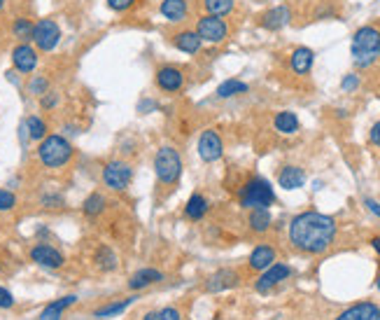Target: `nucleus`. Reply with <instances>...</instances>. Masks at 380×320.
<instances>
[{
  "label": "nucleus",
  "mask_w": 380,
  "mask_h": 320,
  "mask_svg": "<svg viewBox=\"0 0 380 320\" xmlns=\"http://www.w3.org/2000/svg\"><path fill=\"white\" fill-rule=\"evenodd\" d=\"M336 223L324 213L306 211L299 213L290 223V241L297 250L308 255H320L334 243Z\"/></svg>",
  "instance_id": "1"
},
{
  "label": "nucleus",
  "mask_w": 380,
  "mask_h": 320,
  "mask_svg": "<svg viewBox=\"0 0 380 320\" xmlns=\"http://www.w3.org/2000/svg\"><path fill=\"white\" fill-rule=\"evenodd\" d=\"M72 155H75V147L61 133H47L38 145V159L45 169H63L70 164Z\"/></svg>",
  "instance_id": "2"
},
{
  "label": "nucleus",
  "mask_w": 380,
  "mask_h": 320,
  "mask_svg": "<svg viewBox=\"0 0 380 320\" xmlns=\"http://www.w3.org/2000/svg\"><path fill=\"white\" fill-rule=\"evenodd\" d=\"M352 61L357 68H369L380 57V30L373 26H361L352 35Z\"/></svg>",
  "instance_id": "3"
},
{
  "label": "nucleus",
  "mask_w": 380,
  "mask_h": 320,
  "mask_svg": "<svg viewBox=\"0 0 380 320\" xmlns=\"http://www.w3.org/2000/svg\"><path fill=\"white\" fill-rule=\"evenodd\" d=\"M154 173L159 185H163V187L177 185V180L182 178V157L175 147L170 145L159 147L154 155Z\"/></svg>",
  "instance_id": "4"
},
{
  "label": "nucleus",
  "mask_w": 380,
  "mask_h": 320,
  "mask_svg": "<svg viewBox=\"0 0 380 320\" xmlns=\"http://www.w3.org/2000/svg\"><path fill=\"white\" fill-rule=\"evenodd\" d=\"M241 206L243 208H268L273 206L275 201V192L271 187V182L263 180V178H252V180H248L243 185L241 189Z\"/></svg>",
  "instance_id": "5"
},
{
  "label": "nucleus",
  "mask_w": 380,
  "mask_h": 320,
  "mask_svg": "<svg viewBox=\"0 0 380 320\" xmlns=\"http://www.w3.org/2000/svg\"><path fill=\"white\" fill-rule=\"evenodd\" d=\"M101 178L108 189H112V192H124L133 180V166L124 162V159H112V162H108L103 166Z\"/></svg>",
  "instance_id": "6"
},
{
  "label": "nucleus",
  "mask_w": 380,
  "mask_h": 320,
  "mask_svg": "<svg viewBox=\"0 0 380 320\" xmlns=\"http://www.w3.org/2000/svg\"><path fill=\"white\" fill-rule=\"evenodd\" d=\"M61 38H63V33H61V26L54 19H40V21H35V26H33V45L38 52H54V49L59 47V42Z\"/></svg>",
  "instance_id": "7"
},
{
  "label": "nucleus",
  "mask_w": 380,
  "mask_h": 320,
  "mask_svg": "<svg viewBox=\"0 0 380 320\" xmlns=\"http://www.w3.org/2000/svg\"><path fill=\"white\" fill-rule=\"evenodd\" d=\"M196 33L203 42H210V45H217V42H224L226 35H229V26L222 17L214 15H203L196 19Z\"/></svg>",
  "instance_id": "8"
},
{
  "label": "nucleus",
  "mask_w": 380,
  "mask_h": 320,
  "mask_svg": "<svg viewBox=\"0 0 380 320\" xmlns=\"http://www.w3.org/2000/svg\"><path fill=\"white\" fill-rule=\"evenodd\" d=\"M12 66L19 75H33L40 64V52L35 49L33 42H19L12 49Z\"/></svg>",
  "instance_id": "9"
},
{
  "label": "nucleus",
  "mask_w": 380,
  "mask_h": 320,
  "mask_svg": "<svg viewBox=\"0 0 380 320\" xmlns=\"http://www.w3.org/2000/svg\"><path fill=\"white\" fill-rule=\"evenodd\" d=\"M28 255H30V260H33L42 269H61L66 264L63 252H61L59 248H54V245H49V243H35L33 248H30Z\"/></svg>",
  "instance_id": "10"
},
{
  "label": "nucleus",
  "mask_w": 380,
  "mask_h": 320,
  "mask_svg": "<svg viewBox=\"0 0 380 320\" xmlns=\"http://www.w3.org/2000/svg\"><path fill=\"white\" fill-rule=\"evenodd\" d=\"M157 87L166 94H177L185 87V70H180L177 66H161L157 68Z\"/></svg>",
  "instance_id": "11"
},
{
  "label": "nucleus",
  "mask_w": 380,
  "mask_h": 320,
  "mask_svg": "<svg viewBox=\"0 0 380 320\" xmlns=\"http://www.w3.org/2000/svg\"><path fill=\"white\" fill-rule=\"evenodd\" d=\"M224 152V143H222V136H219L214 129H206L199 138V155L203 162H217Z\"/></svg>",
  "instance_id": "12"
},
{
  "label": "nucleus",
  "mask_w": 380,
  "mask_h": 320,
  "mask_svg": "<svg viewBox=\"0 0 380 320\" xmlns=\"http://www.w3.org/2000/svg\"><path fill=\"white\" fill-rule=\"evenodd\" d=\"M292 276V269L287 264H271L266 272L261 274V279L254 283V290L257 292H268L271 288H275L278 283L287 281Z\"/></svg>",
  "instance_id": "13"
},
{
  "label": "nucleus",
  "mask_w": 380,
  "mask_h": 320,
  "mask_svg": "<svg viewBox=\"0 0 380 320\" xmlns=\"http://www.w3.org/2000/svg\"><path fill=\"white\" fill-rule=\"evenodd\" d=\"M290 21H292V10L287 8V5L271 8L268 12H263L261 19H259L261 28H266V30H280V28H285Z\"/></svg>",
  "instance_id": "14"
},
{
  "label": "nucleus",
  "mask_w": 380,
  "mask_h": 320,
  "mask_svg": "<svg viewBox=\"0 0 380 320\" xmlns=\"http://www.w3.org/2000/svg\"><path fill=\"white\" fill-rule=\"evenodd\" d=\"M336 320H380V306L373 301H359L343 311Z\"/></svg>",
  "instance_id": "15"
},
{
  "label": "nucleus",
  "mask_w": 380,
  "mask_h": 320,
  "mask_svg": "<svg viewBox=\"0 0 380 320\" xmlns=\"http://www.w3.org/2000/svg\"><path fill=\"white\" fill-rule=\"evenodd\" d=\"M241 276H238L234 269H219L217 274H212L210 279L206 283V290L208 292H222V290H229V288H236Z\"/></svg>",
  "instance_id": "16"
},
{
  "label": "nucleus",
  "mask_w": 380,
  "mask_h": 320,
  "mask_svg": "<svg viewBox=\"0 0 380 320\" xmlns=\"http://www.w3.org/2000/svg\"><path fill=\"white\" fill-rule=\"evenodd\" d=\"M161 17H166L170 23H182L189 17V3L187 0H161L159 5Z\"/></svg>",
  "instance_id": "17"
},
{
  "label": "nucleus",
  "mask_w": 380,
  "mask_h": 320,
  "mask_svg": "<svg viewBox=\"0 0 380 320\" xmlns=\"http://www.w3.org/2000/svg\"><path fill=\"white\" fill-rule=\"evenodd\" d=\"M312 64H315V52H312L310 47H297L292 52L290 66H292V70L297 73V75H306V73H310Z\"/></svg>",
  "instance_id": "18"
},
{
  "label": "nucleus",
  "mask_w": 380,
  "mask_h": 320,
  "mask_svg": "<svg viewBox=\"0 0 380 320\" xmlns=\"http://www.w3.org/2000/svg\"><path fill=\"white\" fill-rule=\"evenodd\" d=\"M173 45L180 49V52L196 54V52H201V47H203V40L199 38L196 30H180V33L173 35Z\"/></svg>",
  "instance_id": "19"
},
{
  "label": "nucleus",
  "mask_w": 380,
  "mask_h": 320,
  "mask_svg": "<svg viewBox=\"0 0 380 320\" xmlns=\"http://www.w3.org/2000/svg\"><path fill=\"white\" fill-rule=\"evenodd\" d=\"M273 262H275V250L271 245H257L252 255H250V269H254V272H266Z\"/></svg>",
  "instance_id": "20"
},
{
  "label": "nucleus",
  "mask_w": 380,
  "mask_h": 320,
  "mask_svg": "<svg viewBox=\"0 0 380 320\" xmlns=\"http://www.w3.org/2000/svg\"><path fill=\"white\" fill-rule=\"evenodd\" d=\"M278 182H280V187L283 189H299V187H303L306 173L299 169V166H285V169L280 171V176H278Z\"/></svg>",
  "instance_id": "21"
},
{
  "label": "nucleus",
  "mask_w": 380,
  "mask_h": 320,
  "mask_svg": "<svg viewBox=\"0 0 380 320\" xmlns=\"http://www.w3.org/2000/svg\"><path fill=\"white\" fill-rule=\"evenodd\" d=\"M163 281V274L157 272V269H140L131 276V281H128V288L131 290H143V288H150L154 285V283Z\"/></svg>",
  "instance_id": "22"
},
{
  "label": "nucleus",
  "mask_w": 380,
  "mask_h": 320,
  "mask_svg": "<svg viewBox=\"0 0 380 320\" xmlns=\"http://www.w3.org/2000/svg\"><path fill=\"white\" fill-rule=\"evenodd\" d=\"M206 213H208V199L203 194L194 192L192 196H189V201L185 206V215L192 220V223H199V220L206 218Z\"/></svg>",
  "instance_id": "23"
},
{
  "label": "nucleus",
  "mask_w": 380,
  "mask_h": 320,
  "mask_svg": "<svg viewBox=\"0 0 380 320\" xmlns=\"http://www.w3.org/2000/svg\"><path fill=\"white\" fill-rule=\"evenodd\" d=\"M77 301L75 294H68V297H61L57 301H52L49 306H45V311L40 313V320H61L66 309H70L72 304Z\"/></svg>",
  "instance_id": "24"
},
{
  "label": "nucleus",
  "mask_w": 380,
  "mask_h": 320,
  "mask_svg": "<svg viewBox=\"0 0 380 320\" xmlns=\"http://www.w3.org/2000/svg\"><path fill=\"white\" fill-rule=\"evenodd\" d=\"M94 262L101 272H114L117 269V255L110 245H98V250L94 252Z\"/></svg>",
  "instance_id": "25"
},
{
  "label": "nucleus",
  "mask_w": 380,
  "mask_h": 320,
  "mask_svg": "<svg viewBox=\"0 0 380 320\" xmlns=\"http://www.w3.org/2000/svg\"><path fill=\"white\" fill-rule=\"evenodd\" d=\"M273 124H275V129H278L280 133H285V136H292V133L299 131V117L294 113H290V110H283V113L275 115Z\"/></svg>",
  "instance_id": "26"
},
{
  "label": "nucleus",
  "mask_w": 380,
  "mask_h": 320,
  "mask_svg": "<svg viewBox=\"0 0 380 320\" xmlns=\"http://www.w3.org/2000/svg\"><path fill=\"white\" fill-rule=\"evenodd\" d=\"M248 84L243 82V79H236V77H231V79H224L222 84L217 87V98H234L238 94H248Z\"/></svg>",
  "instance_id": "27"
},
{
  "label": "nucleus",
  "mask_w": 380,
  "mask_h": 320,
  "mask_svg": "<svg viewBox=\"0 0 380 320\" xmlns=\"http://www.w3.org/2000/svg\"><path fill=\"white\" fill-rule=\"evenodd\" d=\"M106 206H108V199L103 196L101 192H91L87 199H84V204H82V211L87 218H98L103 211H106Z\"/></svg>",
  "instance_id": "28"
},
{
  "label": "nucleus",
  "mask_w": 380,
  "mask_h": 320,
  "mask_svg": "<svg viewBox=\"0 0 380 320\" xmlns=\"http://www.w3.org/2000/svg\"><path fill=\"white\" fill-rule=\"evenodd\" d=\"M23 124H26V131H28V138L30 140H40L47 136L49 133V126H47V122L42 120V117H38V115H30V117H26L23 120Z\"/></svg>",
  "instance_id": "29"
},
{
  "label": "nucleus",
  "mask_w": 380,
  "mask_h": 320,
  "mask_svg": "<svg viewBox=\"0 0 380 320\" xmlns=\"http://www.w3.org/2000/svg\"><path fill=\"white\" fill-rule=\"evenodd\" d=\"M33 26L35 21H30L28 17H17V19L12 21V35L19 42H30L33 40Z\"/></svg>",
  "instance_id": "30"
},
{
  "label": "nucleus",
  "mask_w": 380,
  "mask_h": 320,
  "mask_svg": "<svg viewBox=\"0 0 380 320\" xmlns=\"http://www.w3.org/2000/svg\"><path fill=\"white\" fill-rule=\"evenodd\" d=\"M248 223L252 232L263 234V232H268V227H271V213H268V208H252Z\"/></svg>",
  "instance_id": "31"
},
{
  "label": "nucleus",
  "mask_w": 380,
  "mask_h": 320,
  "mask_svg": "<svg viewBox=\"0 0 380 320\" xmlns=\"http://www.w3.org/2000/svg\"><path fill=\"white\" fill-rule=\"evenodd\" d=\"M234 5L236 0H203V8L208 15H214V17H226L234 12Z\"/></svg>",
  "instance_id": "32"
},
{
  "label": "nucleus",
  "mask_w": 380,
  "mask_h": 320,
  "mask_svg": "<svg viewBox=\"0 0 380 320\" xmlns=\"http://www.w3.org/2000/svg\"><path fill=\"white\" fill-rule=\"evenodd\" d=\"M49 91V77L45 75V73H38V75H30L28 79V94L40 98L42 94H47Z\"/></svg>",
  "instance_id": "33"
},
{
  "label": "nucleus",
  "mask_w": 380,
  "mask_h": 320,
  "mask_svg": "<svg viewBox=\"0 0 380 320\" xmlns=\"http://www.w3.org/2000/svg\"><path fill=\"white\" fill-rule=\"evenodd\" d=\"M133 299H136V297H128V299H124V301H117V304L103 306V309H98V311H96V318H110V316H117V313L124 311L128 304H133Z\"/></svg>",
  "instance_id": "34"
},
{
  "label": "nucleus",
  "mask_w": 380,
  "mask_h": 320,
  "mask_svg": "<svg viewBox=\"0 0 380 320\" xmlns=\"http://www.w3.org/2000/svg\"><path fill=\"white\" fill-rule=\"evenodd\" d=\"M145 320H182V313L180 309H175V306H166V309H161V311L147 313Z\"/></svg>",
  "instance_id": "35"
},
{
  "label": "nucleus",
  "mask_w": 380,
  "mask_h": 320,
  "mask_svg": "<svg viewBox=\"0 0 380 320\" xmlns=\"http://www.w3.org/2000/svg\"><path fill=\"white\" fill-rule=\"evenodd\" d=\"M17 208V194L12 189H0V213H10Z\"/></svg>",
  "instance_id": "36"
},
{
  "label": "nucleus",
  "mask_w": 380,
  "mask_h": 320,
  "mask_svg": "<svg viewBox=\"0 0 380 320\" xmlns=\"http://www.w3.org/2000/svg\"><path fill=\"white\" fill-rule=\"evenodd\" d=\"M40 206L42 208H63L66 206V199L57 192H49V194H42L40 196Z\"/></svg>",
  "instance_id": "37"
},
{
  "label": "nucleus",
  "mask_w": 380,
  "mask_h": 320,
  "mask_svg": "<svg viewBox=\"0 0 380 320\" xmlns=\"http://www.w3.org/2000/svg\"><path fill=\"white\" fill-rule=\"evenodd\" d=\"M59 101H61L59 91L49 89L47 94H42V96H40V108H42V110H54V108L59 106Z\"/></svg>",
  "instance_id": "38"
},
{
  "label": "nucleus",
  "mask_w": 380,
  "mask_h": 320,
  "mask_svg": "<svg viewBox=\"0 0 380 320\" xmlns=\"http://www.w3.org/2000/svg\"><path fill=\"white\" fill-rule=\"evenodd\" d=\"M106 3L112 12H128L133 5L138 3V0H106Z\"/></svg>",
  "instance_id": "39"
},
{
  "label": "nucleus",
  "mask_w": 380,
  "mask_h": 320,
  "mask_svg": "<svg viewBox=\"0 0 380 320\" xmlns=\"http://www.w3.org/2000/svg\"><path fill=\"white\" fill-rule=\"evenodd\" d=\"M12 306H14V294L0 285V309H12Z\"/></svg>",
  "instance_id": "40"
},
{
  "label": "nucleus",
  "mask_w": 380,
  "mask_h": 320,
  "mask_svg": "<svg viewBox=\"0 0 380 320\" xmlns=\"http://www.w3.org/2000/svg\"><path fill=\"white\" fill-rule=\"evenodd\" d=\"M357 87H359V77L354 75V73H350V75H346L341 79V89L343 91H354Z\"/></svg>",
  "instance_id": "41"
},
{
  "label": "nucleus",
  "mask_w": 380,
  "mask_h": 320,
  "mask_svg": "<svg viewBox=\"0 0 380 320\" xmlns=\"http://www.w3.org/2000/svg\"><path fill=\"white\" fill-rule=\"evenodd\" d=\"M369 140L373 145H378L380 147V122H376V124L371 126V131H369Z\"/></svg>",
  "instance_id": "42"
},
{
  "label": "nucleus",
  "mask_w": 380,
  "mask_h": 320,
  "mask_svg": "<svg viewBox=\"0 0 380 320\" xmlns=\"http://www.w3.org/2000/svg\"><path fill=\"white\" fill-rule=\"evenodd\" d=\"M364 204L369 206V211H371V213H376L378 218H380V204H378V201H373V199H366Z\"/></svg>",
  "instance_id": "43"
},
{
  "label": "nucleus",
  "mask_w": 380,
  "mask_h": 320,
  "mask_svg": "<svg viewBox=\"0 0 380 320\" xmlns=\"http://www.w3.org/2000/svg\"><path fill=\"white\" fill-rule=\"evenodd\" d=\"M371 245H373V248H376V252H378V255H380V238H378V236L373 238V241H371Z\"/></svg>",
  "instance_id": "44"
},
{
  "label": "nucleus",
  "mask_w": 380,
  "mask_h": 320,
  "mask_svg": "<svg viewBox=\"0 0 380 320\" xmlns=\"http://www.w3.org/2000/svg\"><path fill=\"white\" fill-rule=\"evenodd\" d=\"M376 285H378V290H380V272H378V279H376Z\"/></svg>",
  "instance_id": "45"
},
{
  "label": "nucleus",
  "mask_w": 380,
  "mask_h": 320,
  "mask_svg": "<svg viewBox=\"0 0 380 320\" xmlns=\"http://www.w3.org/2000/svg\"><path fill=\"white\" fill-rule=\"evenodd\" d=\"M5 10V0H0V12H3Z\"/></svg>",
  "instance_id": "46"
},
{
  "label": "nucleus",
  "mask_w": 380,
  "mask_h": 320,
  "mask_svg": "<svg viewBox=\"0 0 380 320\" xmlns=\"http://www.w3.org/2000/svg\"><path fill=\"white\" fill-rule=\"evenodd\" d=\"M0 269H3V267H0Z\"/></svg>",
  "instance_id": "47"
}]
</instances>
